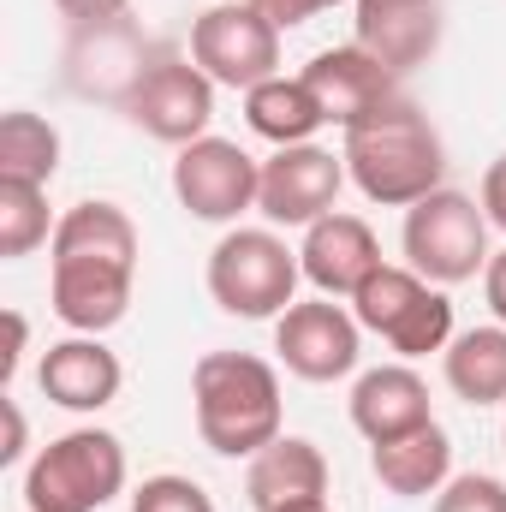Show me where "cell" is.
<instances>
[{
	"mask_svg": "<svg viewBox=\"0 0 506 512\" xmlns=\"http://www.w3.org/2000/svg\"><path fill=\"white\" fill-rule=\"evenodd\" d=\"M0 411H6V447H0V465H18V459H24V411H18L12 399H0Z\"/></svg>",
	"mask_w": 506,
	"mask_h": 512,
	"instance_id": "32",
	"label": "cell"
},
{
	"mask_svg": "<svg viewBox=\"0 0 506 512\" xmlns=\"http://www.w3.org/2000/svg\"><path fill=\"white\" fill-rule=\"evenodd\" d=\"M197 435L221 459H256L280 441V376L256 352H203L191 370Z\"/></svg>",
	"mask_w": 506,
	"mask_h": 512,
	"instance_id": "2",
	"label": "cell"
},
{
	"mask_svg": "<svg viewBox=\"0 0 506 512\" xmlns=\"http://www.w3.org/2000/svg\"><path fill=\"white\" fill-rule=\"evenodd\" d=\"M6 334H12V346H6V358H0V382H12V376H18V358H24V316H18V310H6Z\"/></svg>",
	"mask_w": 506,
	"mask_h": 512,
	"instance_id": "33",
	"label": "cell"
},
{
	"mask_svg": "<svg viewBox=\"0 0 506 512\" xmlns=\"http://www.w3.org/2000/svg\"><path fill=\"white\" fill-rule=\"evenodd\" d=\"M72 24H108V18H126L131 0H54Z\"/></svg>",
	"mask_w": 506,
	"mask_h": 512,
	"instance_id": "30",
	"label": "cell"
},
{
	"mask_svg": "<svg viewBox=\"0 0 506 512\" xmlns=\"http://www.w3.org/2000/svg\"><path fill=\"white\" fill-rule=\"evenodd\" d=\"M126 489V447L108 429H66L24 471L30 512H102Z\"/></svg>",
	"mask_w": 506,
	"mask_h": 512,
	"instance_id": "3",
	"label": "cell"
},
{
	"mask_svg": "<svg viewBox=\"0 0 506 512\" xmlns=\"http://www.w3.org/2000/svg\"><path fill=\"white\" fill-rule=\"evenodd\" d=\"M256 191H262V161L245 155L233 137H197L173 161V197L191 221L227 227L256 209Z\"/></svg>",
	"mask_w": 506,
	"mask_h": 512,
	"instance_id": "7",
	"label": "cell"
},
{
	"mask_svg": "<svg viewBox=\"0 0 506 512\" xmlns=\"http://www.w3.org/2000/svg\"><path fill=\"white\" fill-rule=\"evenodd\" d=\"M143 72L149 66H143V48H137L126 18L78 24V42H72V90L78 96H114V102H126Z\"/></svg>",
	"mask_w": 506,
	"mask_h": 512,
	"instance_id": "21",
	"label": "cell"
},
{
	"mask_svg": "<svg viewBox=\"0 0 506 512\" xmlns=\"http://www.w3.org/2000/svg\"><path fill=\"white\" fill-rule=\"evenodd\" d=\"M36 382H42V393H48L60 411H102V405L120 399L126 370H120V358L102 346V334H72V340H60V346L42 352Z\"/></svg>",
	"mask_w": 506,
	"mask_h": 512,
	"instance_id": "15",
	"label": "cell"
},
{
	"mask_svg": "<svg viewBox=\"0 0 506 512\" xmlns=\"http://www.w3.org/2000/svg\"><path fill=\"white\" fill-rule=\"evenodd\" d=\"M352 423H358V435H364L370 447L399 441V435L435 423V411H429V382H423L411 364L364 370L358 387H352Z\"/></svg>",
	"mask_w": 506,
	"mask_h": 512,
	"instance_id": "16",
	"label": "cell"
},
{
	"mask_svg": "<svg viewBox=\"0 0 506 512\" xmlns=\"http://www.w3.org/2000/svg\"><path fill=\"white\" fill-rule=\"evenodd\" d=\"M298 78L316 90L328 126H340V131H352L358 120L381 114L387 102H399V78H393L381 60H370L358 42H346V48H322Z\"/></svg>",
	"mask_w": 506,
	"mask_h": 512,
	"instance_id": "12",
	"label": "cell"
},
{
	"mask_svg": "<svg viewBox=\"0 0 506 512\" xmlns=\"http://www.w3.org/2000/svg\"><path fill=\"white\" fill-rule=\"evenodd\" d=\"M54 215H48V185H24V179H0V256L18 262L36 245H54Z\"/></svg>",
	"mask_w": 506,
	"mask_h": 512,
	"instance_id": "25",
	"label": "cell"
},
{
	"mask_svg": "<svg viewBox=\"0 0 506 512\" xmlns=\"http://www.w3.org/2000/svg\"><path fill=\"white\" fill-rule=\"evenodd\" d=\"M370 471L387 495L399 501H423V495H441L453 483V441L441 423H423L399 441H381L370 447Z\"/></svg>",
	"mask_w": 506,
	"mask_h": 512,
	"instance_id": "20",
	"label": "cell"
},
{
	"mask_svg": "<svg viewBox=\"0 0 506 512\" xmlns=\"http://www.w3.org/2000/svg\"><path fill=\"white\" fill-rule=\"evenodd\" d=\"M245 120H251L256 137H268L274 149H292V143H316V131L328 126V114H322V102H316V90L304 84V78H268V84H256L245 90Z\"/></svg>",
	"mask_w": 506,
	"mask_h": 512,
	"instance_id": "22",
	"label": "cell"
},
{
	"mask_svg": "<svg viewBox=\"0 0 506 512\" xmlns=\"http://www.w3.org/2000/svg\"><path fill=\"white\" fill-rule=\"evenodd\" d=\"M54 262H90V268H131L137 274V221L120 203H72L54 227Z\"/></svg>",
	"mask_w": 506,
	"mask_h": 512,
	"instance_id": "19",
	"label": "cell"
},
{
	"mask_svg": "<svg viewBox=\"0 0 506 512\" xmlns=\"http://www.w3.org/2000/svg\"><path fill=\"white\" fill-rule=\"evenodd\" d=\"M54 173H60V131L30 108L0 114V179L48 185Z\"/></svg>",
	"mask_w": 506,
	"mask_h": 512,
	"instance_id": "24",
	"label": "cell"
},
{
	"mask_svg": "<svg viewBox=\"0 0 506 512\" xmlns=\"http://www.w3.org/2000/svg\"><path fill=\"white\" fill-rule=\"evenodd\" d=\"M483 298H489L495 322L506 328V251H495L489 256V268H483Z\"/></svg>",
	"mask_w": 506,
	"mask_h": 512,
	"instance_id": "31",
	"label": "cell"
},
{
	"mask_svg": "<svg viewBox=\"0 0 506 512\" xmlns=\"http://www.w3.org/2000/svg\"><path fill=\"white\" fill-rule=\"evenodd\" d=\"M441 370H447V387L465 405H501L506 399V328L489 322V328L453 334L447 352H441Z\"/></svg>",
	"mask_w": 506,
	"mask_h": 512,
	"instance_id": "23",
	"label": "cell"
},
{
	"mask_svg": "<svg viewBox=\"0 0 506 512\" xmlns=\"http://www.w3.org/2000/svg\"><path fill=\"white\" fill-rule=\"evenodd\" d=\"M298 280H304L298 251H292L280 233H268V227H233V233L209 251V298H215L227 316H245V322L286 316Z\"/></svg>",
	"mask_w": 506,
	"mask_h": 512,
	"instance_id": "4",
	"label": "cell"
},
{
	"mask_svg": "<svg viewBox=\"0 0 506 512\" xmlns=\"http://www.w3.org/2000/svg\"><path fill=\"white\" fill-rule=\"evenodd\" d=\"M251 6L274 24V30H292V24H310L316 12H328V6H340V0H251Z\"/></svg>",
	"mask_w": 506,
	"mask_h": 512,
	"instance_id": "28",
	"label": "cell"
},
{
	"mask_svg": "<svg viewBox=\"0 0 506 512\" xmlns=\"http://www.w3.org/2000/svg\"><path fill=\"white\" fill-rule=\"evenodd\" d=\"M435 512H506V483L483 477V471H465L435 495Z\"/></svg>",
	"mask_w": 506,
	"mask_h": 512,
	"instance_id": "27",
	"label": "cell"
},
{
	"mask_svg": "<svg viewBox=\"0 0 506 512\" xmlns=\"http://www.w3.org/2000/svg\"><path fill=\"white\" fill-rule=\"evenodd\" d=\"M501 447H506V435H501Z\"/></svg>",
	"mask_w": 506,
	"mask_h": 512,
	"instance_id": "35",
	"label": "cell"
},
{
	"mask_svg": "<svg viewBox=\"0 0 506 512\" xmlns=\"http://www.w3.org/2000/svg\"><path fill=\"white\" fill-rule=\"evenodd\" d=\"M280 512H334V507H328V495H322V501H298V507H280Z\"/></svg>",
	"mask_w": 506,
	"mask_h": 512,
	"instance_id": "34",
	"label": "cell"
},
{
	"mask_svg": "<svg viewBox=\"0 0 506 512\" xmlns=\"http://www.w3.org/2000/svg\"><path fill=\"white\" fill-rule=\"evenodd\" d=\"M298 262H304V280H310L322 298H352V292L381 268V239L370 233L364 215L334 209V215H322L316 227H304Z\"/></svg>",
	"mask_w": 506,
	"mask_h": 512,
	"instance_id": "14",
	"label": "cell"
},
{
	"mask_svg": "<svg viewBox=\"0 0 506 512\" xmlns=\"http://www.w3.org/2000/svg\"><path fill=\"white\" fill-rule=\"evenodd\" d=\"M346 179L381 203V209H411L423 203L429 191H441V173H447V149L435 126L423 120L417 102H387L381 114L358 120L346 131Z\"/></svg>",
	"mask_w": 506,
	"mask_h": 512,
	"instance_id": "1",
	"label": "cell"
},
{
	"mask_svg": "<svg viewBox=\"0 0 506 512\" xmlns=\"http://www.w3.org/2000/svg\"><path fill=\"white\" fill-rule=\"evenodd\" d=\"M131 268H90V262H48V298L54 316L72 334H108L131 310Z\"/></svg>",
	"mask_w": 506,
	"mask_h": 512,
	"instance_id": "17",
	"label": "cell"
},
{
	"mask_svg": "<svg viewBox=\"0 0 506 512\" xmlns=\"http://www.w3.org/2000/svg\"><path fill=\"white\" fill-rule=\"evenodd\" d=\"M483 215H489V227H501L506 233V155L501 161H489V173H483Z\"/></svg>",
	"mask_w": 506,
	"mask_h": 512,
	"instance_id": "29",
	"label": "cell"
},
{
	"mask_svg": "<svg viewBox=\"0 0 506 512\" xmlns=\"http://www.w3.org/2000/svg\"><path fill=\"white\" fill-rule=\"evenodd\" d=\"M489 215L465 191H429L423 203L405 209V262L429 286H459L489 268Z\"/></svg>",
	"mask_w": 506,
	"mask_h": 512,
	"instance_id": "6",
	"label": "cell"
},
{
	"mask_svg": "<svg viewBox=\"0 0 506 512\" xmlns=\"http://www.w3.org/2000/svg\"><path fill=\"white\" fill-rule=\"evenodd\" d=\"M274 352L298 382H340L364 358V328L346 304L310 298V304H292L286 316H274Z\"/></svg>",
	"mask_w": 506,
	"mask_h": 512,
	"instance_id": "10",
	"label": "cell"
},
{
	"mask_svg": "<svg viewBox=\"0 0 506 512\" xmlns=\"http://www.w3.org/2000/svg\"><path fill=\"white\" fill-rule=\"evenodd\" d=\"M131 512H215V501H209L191 477L161 471V477H143V483L131 489Z\"/></svg>",
	"mask_w": 506,
	"mask_h": 512,
	"instance_id": "26",
	"label": "cell"
},
{
	"mask_svg": "<svg viewBox=\"0 0 506 512\" xmlns=\"http://www.w3.org/2000/svg\"><path fill=\"white\" fill-rule=\"evenodd\" d=\"M126 114L137 131H149L155 143H197L209 137L215 120V78L197 60H149V72L137 78V90L126 96Z\"/></svg>",
	"mask_w": 506,
	"mask_h": 512,
	"instance_id": "9",
	"label": "cell"
},
{
	"mask_svg": "<svg viewBox=\"0 0 506 512\" xmlns=\"http://www.w3.org/2000/svg\"><path fill=\"white\" fill-rule=\"evenodd\" d=\"M352 316L358 328L381 334L399 358H429V352H447L453 340V298L447 286H429L411 262H381L376 274L352 292Z\"/></svg>",
	"mask_w": 506,
	"mask_h": 512,
	"instance_id": "5",
	"label": "cell"
},
{
	"mask_svg": "<svg viewBox=\"0 0 506 512\" xmlns=\"http://www.w3.org/2000/svg\"><path fill=\"white\" fill-rule=\"evenodd\" d=\"M340 185H346V155H334L322 143H292L262 161L256 209L274 227H316L322 215H334Z\"/></svg>",
	"mask_w": 506,
	"mask_h": 512,
	"instance_id": "11",
	"label": "cell"
},
{
	"mask_svg": "<svg viewBox=\"0 0 506 512\" xmlns=\"http://www.w3.org/2000/svg\"><path fill=\"white\" fill-rule=\"evenodd\" d=\"M191 60L227 84V90H256L280 72V30L256 12L251 0H227V6H209L197 24H191Z\"/></svg>",
	"mask_w": 506,
	"mask_h": 512,
	"instance_id": "8",
	"label": "cell"
},
{
	"mask_svg": "<svg viewBox=\"0 0 506 512\" xmlns=\"http://www.w3.org/2000/svg\"><path fill=\"white\" fill-rule=\"evenodd\" d=\"M245 495L256 512H280L298 507V501H322L328 495V459L316 441L304 435H280L268 441L251 459V477H245Z\"/></svg>",
	"mask_w": 506,
	"mask_h": 512,
	"instance_id": "18",
	"label": "cell"
},
{
	"mask_svg": "<svg viewBox=\"0 0 506 512\" xmlns=\"http://www.w3.org/2000/svg\"><path fill=\"white\" fill-rule=\"evenodd\" d=\"M358 48L381 60L393 78L417 72L441 48V0H358Z\"/></svg>",
	"mask_w": 506,
	"mask_h": 512,
	"instance_id": "13",
	"label": "cell"
}]
</instances>
